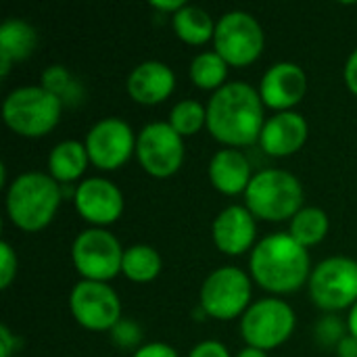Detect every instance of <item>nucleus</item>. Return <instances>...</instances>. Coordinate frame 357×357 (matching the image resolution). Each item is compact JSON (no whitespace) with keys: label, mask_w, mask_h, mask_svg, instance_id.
Here are the masks:
<instances>
[{"label":"nucleus","mask_w":357,"mask_h":357,"mask_svg":"<svg viewBox=\"0 0 357 357\" xmlns=\"http://www.w3.org/2000/svg\"><path fill=\"white\" fill-rule=\"evenodd\" d=\"M61 205V186L52 176L29 172L19 176L6 190V211L10 222L25 230L46 228Z\"/></svg>","instance_id":"3"},{"label":"nucleus","mask_w":357,"mask_h":357,"mask_svg":"<svg viewBox=\"0 0 357 357\" xmlns=\"http://www.w3.org/2000/svg\"><path fill=\"white\" fill-rule=\"evenodd\" d=\"M347 326H349V335H354V337L357 339V303L351 307V314H349Z\"/></svg>","instance_id":"37"},{"label":"nucleus","mask_w":357,"mask_h":357,"mask_svg":"<svg viewBox=\"0 0 357 357\" xmlns=\"http://www.w3.org/2000/svg\"><path fill=\"white\" fill-rule=\"evenodd\" d=\"M42 86L52 92L63 105H77L82 98V86L71 77L69 71H65V67L54 65L48 67L42 75Z\"/></svg>","instance_id":"27"},{"label":"nucleus","mask_w":357,"mask_h":357,"mask_svg":"<svg viewBox=\"0 0 357 357\" xmlns=\"http://www.w3.org/2000/svg\"><path fill=\"white\" fill-rule=\"evenodd\" d=\"M215 52L232 67L255 63L264 50L266 36L257 19L245 10H230L215 23Z\"/></svg>","instance_id":"6"},{"label":"nucleus","mask_w":357,"mask_h":357,"mask_svg":"<svg viewBox=\"0 0 357 357\" xmlns=\"http://www.w3.org/2000/svg\"><path fill=\"white\" fill-rule=\"evenodd\" d=\"M345 84L357 96V48L351 52V56L345 63Z\"/></svg>","instance_id":"33"},{"label":"nucleus","mask_w":357,"mask_h":357,"mask_svg":"<svg viewBox=\"0 0 357 357\" xmlns=\"http://www.w3.org/2000/svg\"><path fill=\"white\" fill-rule=\"evenodd\" d=\"M121 272L132 282H151L161 272V257L149 245H134L123 251Z\"/></svg>","instance_id":"23"},{"label":"nucleus","mask_w":357,"mask_h":357,"mask_svg":"<svg viewBox=\"0 0 357 357\" xmlns=\"http://www.w3.org/2000/svg\"><path fill=\"white\" fill-rule=\"evenodd\" d=\"M69 307L77 324L88 331H113L121 322V301L107 282H77L71 291Z\"/></svg>","instance_id":"12"},{"label":"nucleus","mask_w":357,"mask_h":357,"mask_svg":"<svg viewBox=\"0 0 357 357\" xmlns=\"http://www.w3.org/2000/svg\"><path fill=\"white\" fill-rule=\"evenodd\" d=\"M140 328L132 322H119L115 328H113V341L119 345V347H134L138 345L140 341Z\"/></svg>","instance_id":"30"},{"label":"nucleus","mask_w":357,"mask_h":357,"mask_svg":"<svg viewBox=\"0 0 357 357\" xmlns=\"http://www.w3.org/2000/svg\"><path fill=\"white\" fill-rule=\"evenodd\" d=\"M307 140V121L293 111L270 117L261 130V149L272 157L295 155Z\"/></svg>","instance_id":"17"},{"label":"nucleus","mask_w":357,"mask_h":357,"mask_svg":"<svg viewBox=\"0 0 357 357\" xmlns=\"http://www.w3.org/2000/svg\"><path fill=\"white\" fill-rule=\"evenodd\" d=\"M307 77L303 69L295 63H276L261 77L259 96L266 107L280 113L299 105L305 96Z\"/></svg>","instance_id":"15"},{"label":"nucleus","mask_w":357,"mask_h":357,"mask_svg":"<svg viewBox=\"0 0 357 357\" xmlns=\"http://www.w3.org/2000/svg\"><path fill=\"white\" fill-rule=\"evenodd\" d=\"M339 357H357V339L354 335H347L339 345H337Z\"/></svg>","instance_id":"35"},{"label":"nucleus","mask_w":357,"mask_h":357,"mask_svg":"<svg viewBox=\"0 0 357 357\" xmlns=\"http://www.w3.org/2000/svg\"><path fill=\"white\" fill-rule=\"evenodd\" d=\"M188 357H230L228 349L218 341H203L199 343Z\"/></svg>","instance_id":"31"},{"label":"nucleus","mask_w":357,"mask_h":357,"mask_svg":"<svg viewBox=\"0 0 357 357\" xmlns=\"http://www.w3.org/2000/svg\"><path fill=\"white\" fill-rule=\"evenodd\" d=\"M136 157L146 174L169 178L184 163V140L165 121L149 123L136 138Z\"/></svg>","instance_id":"11"},{"label":"nucleus","mask_w":357,"mask_h":357,"mask_svg":"<svg viewBox=\"0 0 357 357\" xmlns=\"http://www.w3.org/2000/svg\"><path fill=\"white\" fill-rule=\"evenodd\" d=\"M15 349H17V341L13 333L6 326H0V357H10Z\"/></svg>","instance_id":"34"},{"label":"nucleus","mask_w":357,"mask_h":357,"mask_svg":"<svg viewBox=\"0 0 357 357\" xmlns=\"http://www.w3.org/2000/svg\"><path fill=\"white\" fill-rule=\"evenodd\" d=\"M36 48V29L21 21L8 19L0 25V73L6 77L13 61L27 59Z\"/></svg>","instance_id":"20"},{"label":"nucleus","mask_w":357,"mask_h":357,"mask_svg":"<svg viewBox=\"0 0 357 357\" xmlns=\"http://www.w3.org/2000/svg\"><path fill=\"white\" fill-rule=\"evenodd\" d=\"M251 276L270 293H295L310 280V255L291 234H272L251 253Z\"/></svg>","instance_id":"2"},{"label":"nucleus","mask_w":357,"mask_h":357,"mask_svg":"<svg viewBox=\"0 0 357 357\" xmlns=\"http://www.w3.org/2000/svg\"><path fill=\"white\" fill-rule=\"evenodd\" d=\"M174 31L182 42L199 46V44H205L207 40L213 38L215 23L207 10L186 4L182 10H178L174 15Z\"/></svg>","instance_id":"22"},{"label":"nucleus","mask_w":357,"mask_h":357,"mask_svg":"<svg viewBox=\"0 0 357 357\" xmlns=\"http://www.w3.org/2000/svg\"><path fill=\"white\" fill-rule=\"evenodd\" d=\"M126 86L138 105H159L174 92L176 75L161 61H144L134 67Z\"/></svg>","instance_id":"18"},{"label":"nucleus","mask_w":357,"mask_h":357,"mask_svg":"<svg viewBox=\"0 0 357 357\" xmlns=\"http://www.w3.org/2000/svg\"><path fill=\"white\" fill-rule=\"evenodd\" d=\"M151 6L153 8H159V10H165V13H178V10H182L186 4L182 2V0H174V2H157V0H153L151 2Z\"/></svg>","instance_id":"36"},{"label":"nucleus","mask_w":357,"mask_h":357,"mask_svg":"<svg viewBox=\"0 0 357 357\" xmlns=\"http://www.w3.org/2000/svg\"><path fill=\"white\" fill-rule=\"evenodd\" d=\"M73 201H75L77 213L86 222L94 224L96 228H102V226L117 222L121 211H123L121 190L105 178L84 180L75 188Z\"/></svg>","instance_id":"14"},{"label":"nucleus","mask_w":357,"mask_h":357,"mask_svg":"<svg viewBox=\"0 0 357 357\" xmlns=\"http://www.w3.org/2000/svg\"><path fill=\"white\" fill-rule=\"evenodd\" d=\"M134 357H178L176 349L165 343H151L140 349H136Z\"/></svg>","instance_id":"32"},{"label":"nucleus","mask_w":357,"mask_h":357,"mask_svg":"<svg viewBox=\"0 0 357 357\" xmlns=\"http://www.w3.org/2000/svg\"><path fill=\"white\" fill-rule=\"evenodd\" d=\"M295 331V312L280 299L255 301L241 320V333L249 347L270 351L280 347Z\"/></svg>","instance_id":"8"},{"label":"nucleus","mask_w":357,"mask_h":357,"mask_svg":"<svg viewBox=\"0 0 357 357\" xmlns=\"http://www.w3.org/2000/svg\"><path fill=\"white\" fill-rule=\"evenodd\" d=\"M328 232V215L318 207H305L291 220V236L301 247L318 245Z\"/></svg>","instance_id":"24"},{"label":"nucleus","mask_w":357,"mask_h":357,"mask_svg":"<svg viewBox=\"0 0 357 357\" xmlns=\"http://www.w3.org/2000/svg\"><path fill=\"white\" fill-rule=\"evenodd\" d=\"M316 339L324 345V347H333L335 343L339 345L343 339H345V328L343 324L333 318V316H326L318 326H316Z\"/></svg>","instance_id":"28"},{"label":"nucleus","mask_w":357,"mask_h":357,"mask_svg":"<svg viewBox=\"0 0 357 357\" xmlns=\"http://www.w3.org/2000/svg\"><path fill=\"white\" fill-rule=\"evenodd\" d=\"M86 151L94 167L113 172L128 163L136 151L134 132L126 121L117 117L100 119L86 136Z\"/></svg>","instance_id":"13"},{"label":"nucleus","mask_w":357,"mask_h":357,"mask_svg":"<svg viewBox=\"0 0 357 357\" xmlns=\"http://www.w3.org/2000/svg\"><path fill=\"white\" fill-rule=\"evenodd\" d=\"M71 257L84 280L107 282L121 272L123 249L111 232L102 228H90L79 232L73 241Z\"/></svg>","instance_id":"9"},{"label":"nucleus","mask_w":357,"mask_h":357,"mask_svg":"<svg viewBox=\"0 0 357 357\" xmlns=\"http://www.w3.org/2000/svg\"><path fill=\"white\" fill-rule=\"evenodd\" d=\"M251 280L232 266L220 268L207 276L201 287V307L215 320H232L245 314L251 305Z\"/></svg>","instance_id":"10"},{"label":"nucleus","mask_w":357,"mask_h":357,"mask_svg":"<svg viewBox=\"0 0 357 357\" xmlns=\"http://www.w3.org/2000/svg\"><path fill=\"white\" fill-rule=\"evenodd\" d=\"M310 297L324 312H341L357 303V261L328 257L310 276Z\"/></svg>","instance_id":"7"},{"label":"nucleus","mask_w":357,"mask_h":357,"mask_svg":"<svg viewBox=\"0 0 357 357\" xmlns=\"http://www.w3.org/2000/svg\"><path fill=\"white\" fill-rule=\"evenodd\" d=\"M236 357H268V354L261 351V349H255V347H247V349H243Z\"/></svg>","instance_id":"38"},{"label":"nucleus","mask_w":357,"mask_h":357,"mask_svg":"<svg viewBox=\"0 0 357 357\" xmlns=\"http://www.w3.org/2000/svg\"><path fill=\"white\" fill-rule=\"evenodd\" d=\"M63 102L44 86H23L13 90L4 105V123L23 138H42L61 119Z\"/></svg>","instance_id":"5"},{"label":"nucleus","mask_w":357,"mask_h":357,"mask_svg":"<svg viewBox=\"0 0 357 357\" xmlns=\"http://www.w3.org/2000/svg\"><path fill=\"white\" fill-rule=\"evenodd\" d=\"M209 180L224 195L245 192L253 180L249 159L234 149L218 151L209 163Z\"/></svg>","instance_id":"19"},{"label":"nucleus","mask_w":357,"mask_h":357,"mask_svg":"<svg viewBox=\"0 0 357 357\" xmlns=\"http://www.w3.org/2000/svg\"><path fill=\"white\" fill-rule=\"evenodd\" d=\"M228 63L218 52H201L190 65V79L201 90H220L226 86Z\"/></svg>","instance_id":"25"},{"label":"nucleus","mask_w":357,"mask_h":357,"mask_svg":"<svg viewBox=\"0 0 357 357\" xmlns=\"http://www.w3.org/2000/svg\"><path fill=\"white\" fill-rule=\"evenodd\" d=\"M247 209L253 218L268 222L293 220L303 205L301 182L282 169H264L253 176L245 190Z\"/></svg>","instance_id":"4"},{"label":"nucleus","mask_w":357,"mask_h":357,"mask_svg":"<svg viewBox=\"0 0 357 357\" xmlns=\"http://www.w3.org/2000/svg\"><path fill=\"white\" fill-rule=\"evenodd\" d=\"M0 253H2V268H0V287L8 289L13 278L17 276V255L8 243H0Z\"/></svg>","instance_id":"29"},{"label":"nucleus","mask_w":357,"mask_h":357,"mask_svg":"<svg viewBox=\"0 0 357 357\" xmlns=\"http://www.w3.org/2000/svg\"><path fill=\"white\" fill-rule=\"evenodd\" d=\"M255 241V218L247 207L232 205L213 222V243L226 255H243Z\"/></svg>","instance_id":"16"},{"label":"nucleus","mask_w":357,"mask_h":357,"mask_svg":"<svg viewBox=\"0 0 357 357\" xmlns=\"http://www.w3.org/2000/svg\"><path fill=\"white\" fill-rule=\"evenodd\" d=\"M207 123V109L199 100H182L172 109L169 126L184 138L197 134Z\"/></svg>","instance_id":"26"},{"label":"nucleus","mask_w":357,"mask_h":357,"mask_svg":"<svg viewBox=\"0 0 357 357\" xmlns=\"http://www.w3.org/2000/svg\"><path fill=\"white\" fill-rule=\"evenodd\" d=\"M264 100L245 82H232L215 90L207 105L209 134L228 146H249L259 140L266 126Z\"/></svg>","instance_id":"1"},{"label":"nucleus","mask_w":357,"mask_h":357,"mask_svg":"<svg viewBox=\"0 0 357 357\" xmlns=\"http://www.w3.org/2000/svg\"><path fill=\"white\" fill-rule=\"evenodd\" d=\"M88 161H90V157L82 142L65 140L52 149V153L48 157V172L56 182L69 184V182H75L86 172Z\"/></svg>","instance_id":"21"}]
</instances>
